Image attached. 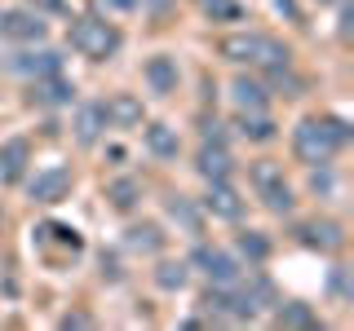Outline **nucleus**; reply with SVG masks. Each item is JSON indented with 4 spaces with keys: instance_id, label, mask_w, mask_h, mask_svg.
Returning a JSON list of instances; mask_svg holds the SVG:
<instances>
[{
    "instance_id": "obj_1",
    "label": "nucleus",
    "mask_w": 354,
    "mask_h": 331,
    "mask_svg": "<svg viewBox=\"0 0 354 331\" xmlns=\"http://www.w3.org/2000/svg\"><path fill=\"white\" fill-rule=\"evenodd\" d=\"M346 137H350L346 119H337V115H306L301 124L292 128V154L306 163V168H328L332 154L346 146Z\"/></svg>"
},
{
    "instance_id": "obj_2",
    "label": "nucleus",
    "mask_w": 354,
    "mask_h": 331,
    "mask_svg": "<svg viewBox=\"0 0 354 331\" xmlns=\"http://www.w3.org/2000/svg\"><path fill=\"white\" fill-rule=\"evenodd\" d=\"M217 49H221V58H226V62H235V66H261V71L292 62L288 44L274 40V36H266V31H230V36H221Z\"/></svg>"
},
{
    "instance_id": "obj_3",
    "label": "nucleus",
    "mask_w": 354,
    "mask_h": 331,
    "mask_svg": "<svg viewBox=\"0 0 354 331\" xmlns=\"http://www.w3.org/2000/svg\"><path fill=\"white\" fill-rule=\"evenodd\" d=\"M71 49L93 58V62H106L120 49V31L106 18H75L71 22Z\"/></svg>"
},
{
    "instance_id": "obj_4",
    "label": "nucleus",
    "mask_w": 354,
    "mask_h": 331,
    "mask_svg": "<svg viewBox=\"0 0 354 331\" xmlns=\"http://www.w3.org/2000/svg\"><path fill=\"white\" fill-rule=\"evenodd\" d=\"M252 190H257V199L266 208H270V212H292V185L283 181V168L279 163H270V159H261V163H252Z\"/></svg>"
},
{
    "instance_id": "obj_5",
    "label": "nucleus",
    "mask_w": 354,
    "mask_h": 331,
    "mask_svg": "<svg viewBox=\"0 0 354 331\" xmlns=\"http://www.w3.org/2000/svg\"><path fill=\"white\" fill-rule=\"evenodd\" d=\"M49 36V22L36 9H0V40H18V44H40Z\"/></svg>"
},
{
    "instance_id": "obj_6",
    "label": "nucleus",
    "mask_w": 354,
    "mask_h": 331,
    "mask_svg": "<svg viewBox=\"0 0 354 331\" xmlns=\"http://www.w3.org/2000/svg\"><path fill=\"white\" fill-rule=\"evenodd\" d=\"M191 265H199V274H204L213 287H235L243 279V265L230 257V252H221V248H195Z\"/></svg>"
},
{
    "instance_id": "obj_7",
    "label": "nucleus",
    "mask_w": 354,
    "mask_h": 331,
    "mask_svg": "<svg viewBox=\"0 0 354 331\" xmlns=\"http://www.w3.org/2000/svg\"><path fill=\"white\" fill-rule=\"evenodd\" d=\"M71 185H75V177H71V168H44V172H36L27 181V194L36 199V203H62L66 194H71Z\"/></svg>"
},
{
    "instance_id": "obj_8",
    "label": "nucleus",
    "mask_w": 354,
    "mask_h": 331,
    "mask_svg": "<svg viewBox=\"0 0 354 331\" xmlns=\"http://www.w3.org/2000/svg\"><path fill=\"white\" fill-rule=\"evenodd\" d=\"M5 66L14 75H27V80H44V75L62 71V53L58 49H27V53H14Z\"/></svg>"
},
{
    "instance_id": "obj_9",
    "label": "nucleus",
    "mask_w": 354,
    "mask_h": 331,
    "mask_svg": "<svg viewBox=\"0 0 354 331\" xmlns=\"http://www.w3.org/2000/svg\"><path fill=\"white\" fill-rule=\"evenodd\" d=\"M292 234H297V243H306V248H315V252H337L341 243H346V230H341L337 221H328V217L301 221Z\"/></svg>"
},
{
    "instance_id": "obj_10",
    "label": "nucleus",
    "mask_w": 354,
    "mask_h": 331,
    "mask_svg": "<svg viewBox=\"0 0 354 331\" xmlns=\"http://www.w3.org/2000/svg\"><path fill=\"white\" fill-rule=\"evenodd\" d=\"M195 168L204 181H230V172H235V159H230L226 141H204L195 154Z\"/></svg>"
},
{
    "instance_id": "obj_11",
    "label": "nucleus",
    "mask_w": 354,
    "mask_h": 331,
    "mask_svg": "<svg viewBox=\"0 0 354 331\" xmlns=\"http://www.w3.org/2000/svg\"><path fill=\"white\" fill-rule=\"evenodd\" d=\"M111 128V119H106V102H80V110H75V119H71V132H75V141L80 146H93L97 137Z\"/></svg>"
},
{
    "instance_id": "obj_12",
    "label": "nucleus",
    "mask_w": 354,
    "mask_h": 331,
    "mask_svg": "<svg viewBox=\"0 0 354 331\" xmlns=\"http://www.w3.org/2000/svg\"><path fill=\"white\" fill-rule=\"evenodd\" d=\"M204 208L221 221H239L243 217V199L230 181H208V194H204Z\"/></svg>"
},
{
    "instance_id": "obj_13",
    "label": "nucleus",
    "mask_w": 354,
    "mask_h": 331,
    "mask_svg": "<svg viewBox=\"0 0 354 331\" xmlns=\"http://www.w3.org/2000/svg\"><path fill=\"white\" fill-rule=\"evenodd\" d=\"M177 80H182L177 58H169V53H155V58H147V84H151V93L169 97V93H177Z\"/></svg>"
},
{
    "instance_id": "obj_14",
    "label": "nucleus",
    "mask_w": 354,
    "mask_h": 331,
    "mask_svg": "<svg viewBox=\"0 0 354 331\" xmlns=\"http://www.w3.org/2000/svg\"><path fill=\"white\" fill-rule=\"evenodd\" d=\"M230 97H235L239 110H266V84L252 80V75H235V84H230Z\"/></svg>"
},
{
    "instance_id": "obj_15",
    "label": "nucleus",
    "mask_w": 354,
    "mask_h": 331,
    "mask_svg": "<svg viewBox=\"0 0 354 331\" xmlns=\"http://www.w3.org/2000/svg\"><path fill=\"white\" fill-rule=\"evenodd\" d=\"M106 119H111V124H120V128H138L142 124V102L133 93H115L106 102Z\"/></svg>"
},
{
    "instance_id": "obj_16",
    "label": "nucleus",
    "mask_w": 354,
    "mask_h": 331,
    "mask_svg": "<svg viewBox=\"0 0 354 331\" xmlns=\"http://www.w3.org/2000/svg\"><path fill=\"white\" fill-rule=\"evenodd\" d=\"M27 154H31V146L22 137L5 141V146H0V177H5V181H18L22 168H27Z\"/></svg>"
},
{
    "instance_id": "obj_17",
    "label": "nucleus",
    "mask_w": 354,
    "mask_h": 331,
    "mask_svg": "<svg viewBox=\"0 0 354 331\" xmlns=\"http://www.w3.org/2000/svg\"><path fill=\"white\" fill-rule=\"evenodd\" d=\"M147 150L155 154V159H177L182 141H177V132L169 124H147Z\"/></svg>"
},
{
    "instance_id": "obj_18",
    "label": "nucleus",
    "mask_w": 354,
    "mask_h": 331,
    "mask_svg": "<svg viewBox=\"0 0 354 331\" xmlns=\"http://www.w3.org/2000/svg\"><path fill=\"white\" fill-rule=\"evenodd\" d=\"M235 124H239V132H243L248 141H270V137H274V119L266 115V110H239Z\"/></svg>"
},
{
    "instance_id": "obj_19",
    "label": "nucleus",
    "mask_w": 354,
    "mask_h": 331,
    "mask_svg": "<svg viewBox=\"0 0 354 331\" xmlns=\"http://www.w3.org/2000/svg\"><path fill=\"white\" fill-rule=\"evenodd\" d=\"M186 279H191V265L186 261H160L155 265V287L160 292H182Z\"/></svg>"
},
{
    "instance_id": "obj_20",
    "label": "nucleus",
    "mask_w": 354,
    "mask_h": 331,
    "mask_svg": "<svg viewBox=\"0 0 354 331\" xmlns=\"http://www.w3.org/2000/svg\"><path fill=\"white\" fill-rule=\"evenodd\" d=\"M106 199H111V208L129 212V208L142 199V181H133V177H115V181H106Z\"/></svg>"
},
{
    "instance_id": "obj_21",
    "label": "nucleus",
    "mask_w": 354,
    "mask_h": 331,
    "mask_svg": "<svg viewBox=\"0 0 354 331\" xmlns=\"http://www.w3.org/2000/svg\"><path fill=\"white\" fill-rule=\"evenodd\" d=\"M169 217L186 230V234H199V230H204V217H199V208H195L186 194H173V199H169Z\"/></svg>"
},
{
    "instance_id": "obj_22",
    "label": "nucleus",
    "mask_w": 354,
    "mask_h": 331,
    "mask_svg": "<svg viewBox=\"0 0 354 331\" xmlns=\"http://www.w3.org/2000/svg\"><path fill=\"white\" fill-rule=\"evenodd\" d=\"M274 323L279 327H319V318H315V309L301 305V301H288L274 309Z\"/></svg>"
},
{
    "instance_id": "obj_23",
    "label": "nucleus",
    "mask_w": 354,
    "mask_h": 331,
    "mask_svg": "<svg viewBox=\"0 0 354 331\" xmlns=\"http://www.w3.org/2000/svg\"><path fill=\"white\" fill-rule=\"evenodd\" d=\"M71 93L75 88L66 84V80H58V75H44V80H36V97L44 106H62V102H71Z\"/></svg>"
},
{
    "instance_id": "obj_24",
    "label": "nucleus",
    "mask_w": 354,
    "mask_h": 331,
    "mask_svg": "<svg viewBox=\"0 0 354 331\" xmlns=\"http://www.w3.org/2000/svg\"><path fill=\"white\" fill-rule=\"evenodd\" d=\"M129 248L133 252H160L164 248V234H160V225H151V221H147V225H129Z\"/></svg>"
},
{
    "instance_id": "obj_25",
    "label": "nucleus",
    "mask_w": 354,
    "mask_h": 331,
    "mask_svg": "<svg viewBox=\"0 0 354 331\" xmlns=\"http://www.w3.org/2000/svg\"><path fill=\"white\" fill-rule=\"evenodd\" d=\"M199 9H204L213 22H239L243 18V5H239V0H199Z\"/></svg>"
},
{
    "instance_id": "obj_26",
    "label": "nucleus",
    "mask_w": 354,
    "mask_h": 331,
    "mask_svg": "<svg viewBox=\"0 0 354 331\" xmlns=\"http://www.w3.org/2000/svg\"><path fill=\"white\" fill-rule=\"evenodd\" d=\"M239 252L248 261H266V257H270V239L257 234V230H243V234H239Z\"/></svg>"
},
{
    "instance_id": "obj_27",
    "label": "nucleus",
    "mask_w": 354,
    "mask_h": 331,
    "mask_svg": "<svg viewBox=\"0 0 354 331\" xmlns=\"http://www.w3.org/2000/svg\"><path fill=\"white\" fill-rule=\"evenodd\" d=\"M36 14H66V0H31Z\"/></svg>"
},
{
    "instance_id": "obj_28",
    "label": "nucleus",
    "mask_w": 354,
    "mask_h": 331,
    "mask_svg": "<svg viewBox=\"0 0 354 331\" xmlns=\"http://www.w3.org/2000/svg\"><path fill=\"white\" fill-rule=\"evenodd\" d=\"M204 141H226V132H221L217 119H208V124H204Z\"/></svg>"
},
{
    "instance_id": "obj_29",
    "label": "nucleus",
    "mask_w": 354,
    "mask_h": 331,
    "mask_svg": "<svg viewBox=\"0 0 354 331\" xmlns=\"http://www.w3.org/2000/svg\"><path fill=\"white\" fill-rule=\"evenodd\" d=\"M274 5H279V9H283V14L292 18V22H301V14H297V5H292V0H274Z\"/></svg>"
},
{
    "instance_id": "obj_30",
    "label": "nucleus",
    "mask_w": 354,
    "mask_h": 331,
    "mask_svg": "<svg viewBox=\"0 0 354 331\" xmlns=\"http://www.w3.org/2000/svg\"><path fill=\"white\" fill-rule=\"evenodd\" d=\"M62 327H88V318H84V314H66Z\"/></svg>"
},
{
    "instance_id": "obj_31",
    "label": "nucleus",
    "mask_w": 354,
    "mask_h": 331,
    "mask_svg": "<svg viewBox=\"0 0 354 331\" xmlns=\"http://www.w3.org/2000/svg\"><path fill=\"white\" fill-rule=\"evenodd\" d=\"M111 9H120V14H129V9H138V0H106Z\"/></svg>"
},
{
    "instance_id": "obj_32",
    "label": "nucleus",
    "mask_w": 354,
    "mask_h": 331,
    "mask_svg": "<svg viewBox=\"0 0 354 331\" xmlns=\"http://www.w3.org/2000/svg\"><path fill=\"white\" fill-rule=\"evenodd\" d=\"M142 5H147V9H151V14H164V9H169V5H173V0H142Z\"/></svg>"
},
{
    "instance_id": "obj_33",
    "label": "nucleus",
    "mask_w": 354,
    "mask_h": 331,
    "mask_svg": "<svg viewBox=\"0 0 354 331\" xmlns=\"http://www.w3.org/2000/svg\"><path fill=\"white\" fill-rule=\"evenodd\" d=\"M315 5H341V0H315Z\"/></svg>"
}]
</instances>
